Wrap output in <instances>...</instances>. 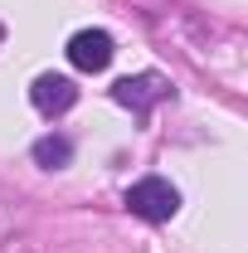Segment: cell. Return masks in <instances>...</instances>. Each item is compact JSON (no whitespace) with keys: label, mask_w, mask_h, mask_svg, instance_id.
I'll return each mask as SVG.
<instances>
[{"label":"cell","mask_w":248,"mask_h":253,"mask_svg":"<svg viewBox=\"0 0 248 253\" xmlns=\"http://www.w3.org/2000/svg\"><path fill=\"white\" fill-rule=\"evenodd\" d=\"M126 210L146 224H170L180 214V190L170 185L165 175H141L136 185L126 190Z\"/></svg>","instance_id":"cell-1"},{"label":"cell","mask_w":248,"mask_h":253,"mask_svg":"<svg viewBox=\"0 0 248 253\" xmlns=\"http://www.w3.org/2000/svg\"><path fill=\"white\" fill-rule=\"evenodd\" d=\"M165 97H170V83L161 73H131V78L112 83V102L126 107V112H136V117H151V107L165 102Z\"/></svg>","instance_id":"cell-2"},{"label":"cell","mask_w":248,"mask_h":253,"mask_svg":"<svg viewBox=\"0 0 248 253\" xmlns=\"http://www.w3.org/2000/svg\"><path fill=\"white\" fill-rule=\"evenodd\" d=\"M117 54V39L107 30H78L68 39V63L78 68V73H102L107 63Z\"/></svg>","instance_id":"cell-3"},{"label":"cell","mask_w":248,"mask_h":253,"mask_svg":"<svg viewBox=\"0 0 248 253\" xmlns=\"http://www.w3.org/2000/svg\"><path fill=\"white\" fill-rule=\"evenodd\" d=\"M30 102H34V112H44V117H63L78 102V83L68 73H39L30 83Z\"/></svg>","instance_id":"cell-4"},{"label":"cell","mask_w":248,"mask_h":253,"mask_svg":"<svg viewBox=\"0 0 248 253\" xmlns=\"http://www.w3.org/2000/svg\"><path fill=\"white\" fill-rule=\"evenodd\" d=\"M30 156H34V166H44V170H63V166L73 161V141H68L63 131H49V136H39L30 146Z\"/></svg>","instance_id":"cell-5"},{"label":"cell","mask_w":248,"mask_h":253,"mask_svg":"<svg viewBox=\"0 0 248 253\" xmlns=\"http://www.w3.org/2000/svg\"><path fill=\"white\" fill-rule=\"evenodd\" d=\"M10 234H15V210H10V205L0 200V244H5Z\"/></svg>","instance_id":"cell-6"},{"label":"cell","mask_w":248,"mask_h":253,"mask_svg":"<svg viewBox=\"0 0 248 253\" xmlns=\"http://www.w3.org/2000/svg\"><path fill=\"white\" fill-rule=\"evenodd\" d=\"M0 44H5V25H0Z\"/></svg>","instance_id":"cell-7"}]
</instances>
